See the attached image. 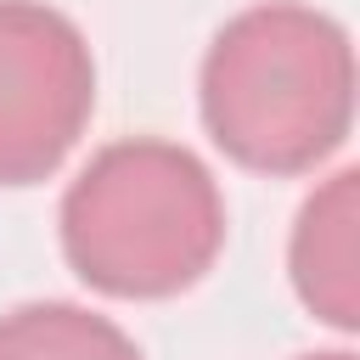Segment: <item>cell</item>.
Masks as SVG:
<instances>
[{
	"mask_svg": "<svg viewBox=\"0 0 360 360\" xmlns=\"http://www.w3.org/2000/svg\"><path fill=\"white\" fill-rule=\"evenodd\" d=\"M197 107L208 141L253 174H315L354 129L349 28L304 0L242 6L202 51Z\"/></svg>",
	"mask_w": 360,
	"mask_h": 360,
	"instance_id": "cell-1",
	"label": "cell"
},
{
	"mask_svg": "<svg viewBox=\"0 0 360 360\" xmlns=\"http://www.w3.org/2000/svg\"><path fill=\"white\" fill-rule=\"evenodd\" d=\"M225 191L214 169L158 135L107 141L62 191L56 236L68 270L107 298H174L225 253Z\"/></svg>",
	"mask_w": 360,
	"mask_h": 360,
	"instance_id": "cell-2",
	"label": "cell"
},
{
	"mask_svg": "<svg viewBox=\"0 0 360 360\" xmlns=\"http://www.w3.org/2000/svg\"><path fill=\"white\" fill-rule=\"evenodd\" d=\"M96 112V56L45 0H0V186L51 180Z\"/></svg>",
	"mask_w": 360,
	"mask_h": 360,
	"instance_id": "cell-3",
	"label": "cell"
},
{
	"mask_svg": "<svg viewBox=\"0 0 360 360\" xmlns=\"http://www.w3.org/2000/svg\"><path fill=\"white\" fill-rule=\"evenodd\" d=\"M287 276L298 304L332 332L360 326V169L326 174L287 236Z\"/></svg>",
	"mask_w": 360,
	"mask_h": 360,
	"instance_id": "cell-4",
	"label": "cell"
},
{
	"mask_svg": "<svg viewBox=\"0 0 360 360\" xmlns=\"http://www.w3.org/2000/svg\"><path fill=\"white\" fill-rule=\"evenodd\" d=\"M0 360H141L135 338L68 298H34L0 315Z\"/></svg>",
	"mask_w": 360,
	"mask_h": 360,
	"instance_id": "cell-5",
	"label": "cell"
},
{
	"mask_svg": "<svg viewBox=\"0 0 360 360\" xmlns=\"http://www.w3.org/2000/svg\"><path fill=\"white\" fill-rule=\"evenodd\" d=\"M298 360H354L349 349H321V354H298Z\"/></svg>",
	"mask_w": 360,
	"mask_h": 360,
	"instance_id": "cell-6",
	"label": "cell"
}]
</instances>
